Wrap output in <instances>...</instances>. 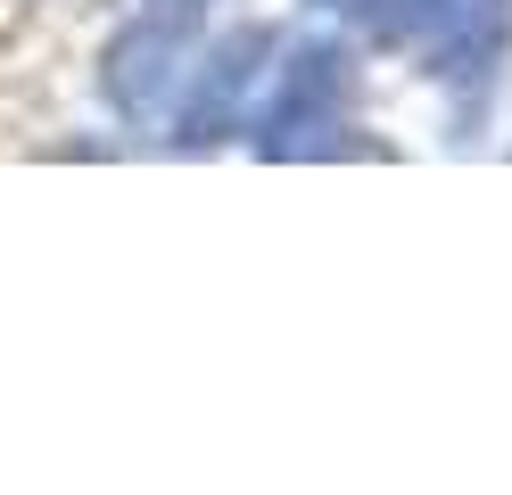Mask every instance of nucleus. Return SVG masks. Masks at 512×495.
Here are the masks:
<instances>
[{"label":"nucleus","mask_w":512,"mask_h":495,"mask_svg":"<svg viewBox=\"0 0 512 495\" xmlns=\"http://www.w3.org/2000/svg\"><path fill=\"white\" fill-rule=\"evenodd\" d=\"M356 132V58L339 42H306L273 75V99L256 116V157H339Z\"/></svg>","instance_id":"obj_1"},{"label":"nucleus","mask_w":512,"mask_h":495,"mask_svg":"<svg viewBox=\"0 0 512 495\" xmlns=\"http://www.w3.org/2000/svg\"><path fill=\"white\" fill-rule=\"evenodd\" d=\"M504 33H512V0H413V17H405V42L463 99L488 91L496 58H504Z\"/></svg>","instance_id":"obj_2"},{"label":"nucleus","mask_w":512,"mask_h":495,"mask_svg":"<svg viewBox=\"0 0 512 495\" xmlns=\"http://www.w3.org/2000/svg\"><path fill=\"white\" fill-rule=\"evenodd\" d=\"M199 25H207V0H149L141 9V25L108 50V99L124 116H149L174 91V75L199 50Z\"/></svg>","instance_id":"obj_3"},{"label":"nucleus","mask_w":512,"mask_h":495,"mask_svg":"<svg viewBox=\"0 0 512 495\" xmlns=\"http://www.w3.org/2000/svg\"><path fill=\"white\" fill-rule=\"evenodd\" d=\"M265 58H273V33L265 25H232V33H223V42L207 50V66L190 75V99L174 108V149H215L223 132L240 124V99L256 91Z\"/></svg>","instance_id":"obj_4"},{"label":"nucleus","mask_w":512,"mask_h":495,"mask_svg":"<svg viewBox=\"0 0 512 495\" xmlns=\"http://www.w3.org/2000/svg\"><path fill=\"white\" fill-rule=\"evenodd\" d=\"M323 9H339V17L372 25L380 42H405V17H413V0H323Z\"/></svg>","instance_id":"obj_5"}]
</instances>
